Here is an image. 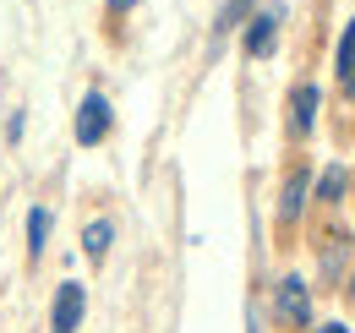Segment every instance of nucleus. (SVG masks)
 <instances>
[{"label":"nucleus","mask_w":355,"mask_h":333,"mask_svg":"<svg viewBox=\"0 0 355 333\" xmlns=\"http://www.w3.org/2000/svg\"><path fill=\"white\" fill-rule=\"evenodd\" d=\"M110 126H115V110H110V99L93 87L83 93V104H77V142L83 148H98L104 137H110Z\"/></svg>","instance_id":"f03ea898"},{"label":"nucleus","mask_w":355,"mask_h":333,"mask_svg":"<svg viewBox=\"0 0 355 333\" xmlns=\"http://www.w3.org/2000/svg\"><path fill=\"white\" fill-rule=\"evenodd\" d=\"M273 306H279V317L284 323H295V328H306L311 323V295H306V279H279V290H273Z\"/></svg>","instance_id":"20e7f679"},{"label":"nucleus","mask_w":355,"mask_h":333,"mask_svg":"<svg viewBox=\"0 0 355 333\" xmlns=\"http://www.w3.org/2000/svg\"><path fill=\"white\" fill-rule=\"evenodd\" d=\"M345 186H350L345 164H328V169H322V180H317V197H322V203H339V197H345Z\"/></svg>","instance_id":"9d476101"},{"label":"nucleus","mask_w":355,"mask_h":333,"mask_svg":"<svg viewBox=\"0 0 355 333\" xmlns=\"http://www.w3.org/2000/svg\"><path fill=\"white\" fill-rule=\"evenodd\" d=\"M246 333H263V323H257V311H252V323H246Z\"/></svg>","instance_id":"dca6fc26"},{"label":"nucleus","mask_w":355,"mask_h":333,"mask_svg":"<svg viewBox=\"0 0 355 333\" xmlns=\"http://www.w3.org/2000/svg\"><path fill=\"white\" fill-rule=\"evenodd\" d=\"M350 60H355V17L345 28V39H339V49H334V66H350Z\"/></svg>","instance_id":"9b49d317"},{"label":"nucleus","mask_w":355,"mask_h":333,"mask_svg":"<svg viewBox=\"0 0 355 333\" xmlns=\"http://www.w3.org/2000/svg\"><path fill=\"white\" fill-rule=\"evenodd\" d=\"M306 191H311L306 169H295V175L284 180V197H279V219H284V224H290V219H301V208H306Z\"/></svg>","instance_id":"423d86ee"},{"label":"nucleus","mask_w":355,"mask_h":333,"mask_svg":"<svg viewBox=\"0 0 355 333\" xmlns=\"http://www.w3.org/2000/svg\"><path fill=\"white\" fill-rule=\"evenodd\" d=\"M317 333H350V328H345V323H322Z\"/></svg>","instance_id":"2eb2a0df"},{"label":"nucleus","mask_w":355,"mask_h":333,"mask_svg":"<svg viewBox=\"0 0 355 333\" xmlns=\"http://www.w3.org/2000/svg\"><path fill=\"white\" fill-rule=\"evenodd\" d=\"M83 311H88V290L77 279H66L55 290V311H49V333H77L83 328Z\"/></svg>","instance_id":"7ed1b4c3"},{"label":"nucleus","mask_w":355,"mask_h":333,"mask_svg":"<svg viewBox=\"0 0 355 333\" xmlns=\"http://www.w3.org/2000/svg\"><path fill=\"white\" fill-rule=\"evenodd\" d=\"M252 6H257V0H224V6H219V17H214V44L230 39V33H235V28H241V22L252 17Z\"/></svg>","instance_id":"0eeeda50"},{"label":"nucleus","mask_w":355,"mask_h":333,"mask_svg":"<svg viewBox=\"0 0 355 333\" xmlns=\"http://www.w3.org/2000/svg\"><path fill=\"white\" fill-rule=\"evenodd\" d=\"M110 241H115V224H110V219H93L88 230H83V251H88V262H104Z\"/></svg>","instance_id":"6e6552de"},{"label":"nucleus","mask_w":355,"mask_h":333,"mask_svg":"<svg viewBox=\"0 0 355 333\" xmlns=\"http://www.w3.org/2000/svg\"><path fill=\"white\" fill-rule=\"evenodd\" d=\"M279 22H284V6H263V11H252V17L241 22V49H246L252 60L273 55V39H279Z\"/></svg>","instance_id":"f257e3e1"},{"label":"nucleus","mask_w":355,"mask_h":333,"mask_svg":"<svg viewBox=\"0 0 355 333\" xmlns=\"http://www.w3.org/2000/svg\"><path fill=\"white\" fill-rule=\"evenodd\" d=\"M104 11L110 17H126V11H137V0H104Z\"/></svg>","instance_id":"4468645a"},{"label":"nucleus","mask_w":355,"mask_h":333,"mask_svg":"<svg viewBox=\"0 0 355 333\" xmlns=\"http://www.w3.org/2000/svg\"><path fill=\"white\" fill-rule=\"evenodd\" d=\"M350 295H355V279H350Z\"/></svg>","instance_id":"f3484780"},{"label":"nucleus","mask_w":355,"mask_h":333,"mask_svg":"<svg viewBox=\"0 0 355 333\" xmlns=\"http://www.w3.org/2000/svg\"><path fill=\"white\" fill-rule=\"evenodd\" d=\"M317 104H322V93H317L311 83H301V87H295V99H290V126H295L301 137H306L311 126H317Z\"/></svg>","instance_id":"39448f33"},{"label":"nucleus","mask_w":355,"mask_h":333,"mask_svg":"<svg viewBox=\"0 0 355 333\" xmlns=\"http://www.w3.org/2000/svg\"><path fill=\"white\" fill-rule=\"evenodd\" d=\"M339 83H345V99L355 104V60H350V66H339Z\"/></svg>","instance_id":"ddd939ff"},{"label":"nucleus","mask_w":355,"mask_h":333,"mask_svg":"<svg viewBox=\"0 0 355 333\" xmlns=\"http://www.w3.org/2000/svg\"><path fill=\"white\" fill-rule=\"evenodd\" d=\"M49 224H55L49 208H28V257H33V262H39L44 246H49Z\"/></svg>","instance_id":"1a4fd4ad"},{"label":"nucleus","mask_w":355,"mask_h":333,"mask_svg":"<svg viewBox=\"0 0 355 333\" xmlns=\"http://www.w3.org/2000/svg\"><path fill=\"white\" fill-rule=\"evenodd\" d=\"M22 131H28V115L11 110V121H6V142H22Z\"/></svg>","instance_id":"f8f14e48"}]
</instances>
